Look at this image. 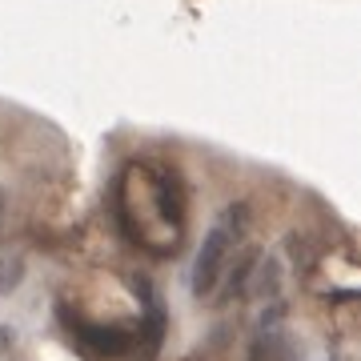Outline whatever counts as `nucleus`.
Segmentation results:
<instances>
[{
  "label": "nucleus",
  "instance_id": "nucleus-1",
  "mask_svg": "<svg viewBox=\"0 0 361 361\" xmlns=\"http://www.w3.org/2000/svg\"><path fill=\"white\" fill-rule=\"evenodd\" d=\"M233 245H237V241L229 237V229H225L221 221L205 233L201 253H197V261H193V293L197 297H213L221 273H225V261L233 257Z\"/></svg>",
  "mask_w": 361,
  "mask_h": 361
},
{
  "label": "nucleus",
  "instance_id": "nucleus-2",
  "mask_svg": "<svg viewBox=\"0 0 361 361\" xmlns=\"http://www.w3.org/2000/svg\"><path fill=\"white\" fill-rule=\"evenodd\" d=\"M257 249H241L237 257H233V265H229V273H225V289L217 293V301L221 305H229L233 297H241V293H249V273H253V265H257Z\"/></svg>",
  "mask_w": 361,
  "mask_h": 361
},
{
  "label": "nucleus",
  "instance_id": "nucleus-3",
  "mask_svg": "<svg viewBox=\"0 0 361 361\" xmlns=\"http://www.w3.org/2000/svg\"><path fill=\"white\" fill-rule=\"evenodd\" d=\"M80 341L92 345L97 353H104V357H121V353L133 345V337L125 334V329H101V325H85V329H80Z\"/></svg>",
  "mask_w": 361,
  "mask_h": 361
},
{
  "label": "nucleus",
  "instance_id": "nucleus-4",
  "mask_svg": "<svg viewBox=\"0 0 361 361\" xmlns=\"http://www.w3.org/2000/svg\"><path fill=\"white\" fill-rule=\"evenodd\" d=\"M249 289L257 297H277V289H281V265H277V257H257V265H253V273H249Z\"/></svg>",
  "mask_w": 361,
  "mask_h": 361
},
{
  "label": "nucleus",
  "instance_id": "nucleus-5",
  "mask_svg": "<svg viewBox=\"0 0 361 361\" xmlns=\"http://www.w3.org/2000/svg\"><path fill=\"white\" fill-rule=\"evenodd\" d=\"M161 334H165V313H161L157 301H149V313H145V357H157Z\"/></svg>",
  "mask_w": 361,
  "mask_h": 361
},
{
  "label": "nucleus",
  "instance_id": "nucleus-6",
  "mask_svg": "<svg viewBox=\"0 0 361 361\" xmlns=\"http://www.w3.org/2000/svg\"><path fill=\"white\" fill-rule=\"evenodd\" d=\"M285 249H289V261H293L301 273L313 269V245L301 237V233H289V237H285Z\"/></svg>",
  "mask_w": 361,
  "mask_h": 361
},
{
  "label": "nucleus",
  "instance_id": "nucleus-7",
  "mask_svg": "<svg viewBox=\"0 0 361 361\" xmlns=\"http://www.w3.org/2000/svg\"><path fill=\"white\" fill-rule=\"evenodd\" d=\"M221 225H225V229H229V237L237 241V237H241V233L249 229V205H245V201L229 205L225 213H221Z\"/></svg>",
  "mask_w": 361,
  "mask_h": 361
},
{
  "label": "nucleus",
  "instance_id": "nucleus-8",
  "mask_svg": "<svg viewBox=\"0 0 361 361\" xmlns=\"http://www.w3.org/2000/svg\"><path fill=\"white\" fill-rule=\"evenodd\" d=\"M277 357H281V341L265 329V337H257L253 349H249V361H277Z\"/></svg>",
  "mask_w": 361,
  "mask_h": 361
},
{
  "label": "nucleus",
  "instance_id": "nucleus-9",
  "mask_svg": "<svg viewBox=\"0 0 361 361\" xmlns=\"http://www.w3.org/2000/svg\"><path fill=\"white\" fill-rule=\"evenodd\" d=\"M20 273H25V261L20 257H4V253H0V293L13 289V285L20 281Z\"/></svg>",
  "mask_w": 361,
  "mask_h": 361
},
{
  "label": "nucleus",
  "instance_id": "nucleus-10",
  "mask_svg": "<svg viewBox=\"0 0 361 361\" xmlns=\"http://www.w3.org/2000/svg\"><path fill=\"white\" fill-rule=\"evenodd\" d=\"M281 317H285V305H281V301H269V310L261 313V329H273Z\"/></svg>",
  "mask_w": 361,
  "mask_h": 361
}]
</instances>
